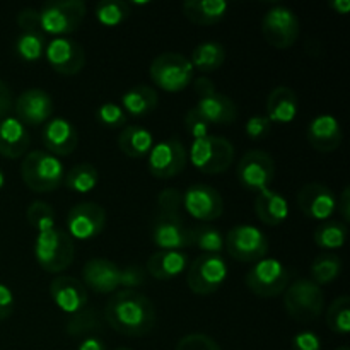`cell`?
Returning <instances> with one entry per match:
<instances>
[{
    "label": "cell",
    "instance_id": "6da1fadb",
    "mask_svg": "<svg viewBox=\"0 0 350 350\" xmlns=\"http://www.w3.org/2000/svg\"><path fill=\"white\" fill-rule=\"evenodd\" d=\"M105 320L125 337H144L156 325L157 314L152 301L135 289L116 291L105 306Z\"/></svg>",
    "mask_w": 350,
    "mask_h": 350
},
{
    "label": "cell",
    "instance_id": "7a4b0ae2",
    "mask_svg": "<svg viewBox=\"0 0 350 350\" xmlns=\"http://www.w3.org/2000/svg\"><path fill=\"white\" fill-rule=\"evenodd\" d=\"M146 270L137 265L122 269L108 258H91L82 269V280L85 289L98 294H115L118 287H139L146 282Z\"/></svg>",
    "mask_w": 350,
    "mask_h": 350
},
{
    "label": "cell",
    "instance_id": "3957f363",
    "mask_svg": "<svg viewBox=\"0 0 350 350\" xmlns=\"http://www.w3.org/2000/svg\"><path fill=\"white\" fill-rule=\"evenodd\" d=\"M34 256L43 270L50 273L64 272L75 258V243L67 231L58 226L38 231L34 239Z\"/></svg>",
    "mask_w": 350,
    "mask_h": 350
},
{
    "label": "cell",
    "instance_id": "277c9868",
    "mask_svg": "<svg viewBox=\"0 0 350 350\" xmlns=\"http://www.w3.org/2000/svg\"><path fill=\"white\" fill-rule=\"evenodd\" d=\"M21 176L29 190L36 193H50L64 183L65 167L60 157L46 150H31L21 164Z\"/></svg>",
    "mask_w": 350,
    "mask_h": 350
},
{
    "label": "cell",
    "instance_id": "5b68a950",
    "mask_svg": "<svg viewBox=\"0 0 350 350\" xmlns=\"http://www.w3.org/2000/svg\"><path fill=\"white\" fill-rule=\"evenodd\" d=\"M188 159L195 170L207 174L224 173L234 163V146L219 135H207L191 142Z\"/></svg>",
    "mask_w": 350,
    "mask_h": 350
},
{
    "label": "cell",
    "instance_id": "8992f818",
    "mask_svg": "<svg viewBox=\"0 0 350 350\" xmlns=\"http://www.w3.org/2000/svg\"><path fill=\"white\" fill-rule=\"evenodd\" d=\"M287 314L296 321H314L325 308V293L311 279H297L284 293Z\"/></svg>",
    "mask_w": 350,
    "mask_h": 350
},
{
    "label": "cell",
    "instance_id": "52a82bcc",
    "mask_svg": "<svg viewBox=\"0 0 350 350\" xmlns=\"http://www.w3.org/2000/svg\"><path fill=\"white\" fill-rule=\"evenodd\" d=\"M85 3L82 0H55L48 2L40 10L41 33L62 38L75 33L84 21Z\"/></svg>",
    "mask_w": 350,
    "mask_h": 350
},
{
    "label": "cell",
    "instance_id": "ba28073f",
    "mask_svg": "<svg viewBox=\"0 0 350 350\" xmlns=\"http://www.w3.org/2000/svg\"><path fill=\"white\" fill-rule=\"evenodd\" d=\"M154 84L167 92L183 91L193 81V65L190 58L178 51H166L157 55L149 68Z\"/></svg>",
    "mask_w": 350,
    "mask_h": 350
},
{
    "label": "cell",
    "instance_id": "9c48e42d",
    "mask_svg": "<svg viewBox=\"0 0 350 350\" xmlns=\"http://www.w3.org/2000/svg\"><path fill=\"white\" fill-rule=\"evenodd\" d=\"M229 275L228 262L221 255H200L190 263L187 272V284L191 293L208 296L221 289Z\"/></svg>",
    "mask_w": 350,
    "mask_h": 350
},
{
    "label": "cell",
    "instance_id": "30bf717a",
    "mask_svg": "<svg viewBox=\"0 0 350 350\" xmlns=\"http://www.w3.org/2000/svg\"><path fill=\"white\" fill-rule=\"evenodd\" d=\"M291 273L277 258H262L246 273V287L260 297H277L286 293Z\"/></svg>",
    "mask_w": 350,
    "mask_h": 350
},
{
    "label": "cell",
    "instance_id": "8fae6325",
    "mask_svg": "<svg viewBox=\"0 0 350 350\" xmlns=\"http://www.w3.org/2000/svg\"><path fill=\"white\" fill-rule=\"evenodd\" d=\"M224 239V248L238 262L256 263L269 253V238L252 224L234 226Z\"/></svg>",
    "mask_w": 350,
    "mask_h": 350
},
{
    "label": "cell",
    "instance_id": "7c38bea8",
    "mask_svg": "<svg viewBox=\"0 0 350 350\" xmlns=\"http://www.w3.org/2000/svg\"><path fill=\"white\" fill-rule=\"evenodd\" d=\"M236 176L243 188L250 191H262L270 188L275 176V163L269 152L262 149H252L243 154L236 166Z\"/></svg>",
    "mask_w": 350,
    "mask_h": 350
},
{
    "label": "cell",
    "instance_id": "4fadbf2b",
    "mask_svg": "<svg viewBox=\"0 0 350 350\" xmlns=\"http://www.w3.org/2000/svg\"><path fill=\"white\" fill-rule=\"evenodd\" d=\"M299 19L289 7L273 5L263 16L262 33L272 46L291 48L299 38Z\"/></svg>",
    "mask_w": 350,
    "mask_h": 350
},
{
    "label": "cell",
    "instance_id": "5bb4252c",
    "mask_svg": "<svg viewBox=\"0 0 350 350\" xmlns=\"http://www.w3.org/2000/svg\"><path fill=\"white\" fill-rule=\"evenodd\" d=\"M188 163V150L176 137L161 140L147 156V167L154 178L170 180L180 174Z\"/></svg>",
    "mask_w": 350,
    "mask_h": 350
},
{
    "label": "cell",
    "instance_id": "9a60e30c",
    "mask_svg": "<svg viewBox=\"0 0 350 350\" xmlns=\"http://www.w3.org/2000/svg\"><path fill=\"white\" fill-rule=\"evenodd\" d=\"M106 228V211L96 202L74 205L67 214V234L72 239L88 241L96 238Z\"/></svg>",
    "mask_w": 350,
    "mask_h": 350
},
{
    "label": "cell",
    "instance_id": "2e32d148",
    "mask_svg": "<svg viewBox=\"0 0 350 350\" xmlns=\"http://www.w3.org/2000/svg\"><path fill=\"white\" fill-rule=\"evenodd\" d=\"M183 208L190 217L200 222H212L224 212V200L214 187L197 183L183 193Z\"/></svg>",
    "mask_w": 350,
    "mask_h": 350
},
{
    "label": "cell",
    "instance_id": "e0dca14e",
    "mask_svg": "<svg viewBox=\"0 0 350 350\" xmlns=\"http://www.w3.org/2000/svg\"><path fill=\"white\" fill-rule=\"evenodd\" d=\"M44 57L57 74L75 75L84 68L85 51L81 43L67 36L53 38L44 48Z\"/></svg>",
    "mask_w": 350,
    "mask_h": 350
},
{
    "label": "cell",
    "instance_id": "ac0fdd59",
    "mask_svg": "<svg viewBox=\"0 0 350 350\" xmlns=\"http://www.w3.org/2000/svg\"><path fill=\"white\" fill-rule=\"evenodd\" d=\"M297 207L306 217L327 222L337 212V197L323 183H306L297 191Z\"/></svg>",
    "mask_w": 350,
    "mask_h": 350
},
{
    "label": "cell",
    "instance_id": "d6986e66",
    "mask_svg": "<svg viewBox=\"0 0 350 350\" xmlns=\"http://www.w3.org/2000/svg\"><path fill=\"white\" fill-rule=\"evenodd\" d=\"M16 118L24 126H36L46 123L53 113V99L43 89H27L16 99Z\"/></svg>",
    "mask_w": 350,
    "mask_h": 350
},
{
    "label": "cell",
    "instance_id": "ffe728a7",
    "mask_svg": "<svg viewBox=\"0 0 350 350\" xmlns=\"http://www.w3.org/2000/svg\"><path fill=\"white\" fill-rule=\"evenodd\" d=\"M152 241L159 250L183 252L193 246V228H188L183 219L159 217L152 226Z\"/></svg>",
    "mask_w": 350,
    "mask_h": 350
},
{
    "label": "cell",
    "instance_id": "44dd1931",
    "mask_svg": "<svg viewBox=\"0 0 350 350\" xmlns=\"http://www.w3.org/2000/svg\"><path fill=\"white\" fill-rule=\"evenodd\" d=\"M50 296L60 311L75 314L88 306V289L79 279L58 275L50 284Z\"/></svg>",
    "mask_w": 350,
    "mask_h": 350
},
{
    "label": "cell",
    "instance_id": "7402d4cb",
    "mask_svg": "<svg viewBox=\"0 0 350 350\" xmlns=\"http://www.w3.org/2000/svg\"><path fill=\"white\" fill-rule=\"evenodd\" d=\"M41 140L53 156H70L79 146V132L67 118H51L41 132Z\"/></svg>",
    "mask_w": 350,
    "mask_h": 350
},
{
    "label": "cell",
    "instance_id": "603a6c76",
    "mask_svg": "<svg viewBox=\"0 0 350 350\" xmlns=\"http://www.w3.org/2000/svg\"><path fill=\"white\" fill-rule=\"evenodd\" d=\"M308 142L318 152H334L344 140L340 122L334 115H318L311 120L306 130Z\"/></svg>",
    "mask_w": 350,
    "mask_h": 350
},
{
    "label": "cell",
    "instance_id": "cb8c5ba5",
    "mask_svg": "<svg viewBox=\"0 0 350 350\" xmlns=\"http://www.w3.org/2000/svg\"><path fill=\"white\" fill-rule=\"evenodd\" d=\"M29 146V132L16 116L9 115L0 120V156L7 159H19L26 156Z\"/></svg>",
    "mask_w": 350,
    "mask_h": 350
},
{
    "label": "cell",
    "instance_id": "d4e9b609",
    "mask_svg": "<svg viewBox=\"0 0 350 350\" xmlns=\"http://www.w3.org/2000/svg\"><path fill=\"white\" fill-rule=\"evenodd\" d=\"M195 109L208 125H231L238 118V106L229 96L215 91L214 94L198 99Z\"/></svg>",
    "mask_w": 350,
    "mask_h": 350
},
{
    "label": "cell",
    "instance_id": "484cf974",
    "mask_svg": "<svg viewBox=\"0 0 350 350\" xmlns=\"http://www.w3.org/2000/svg\"><path fill=\"white\" fill-rule=\"evenodd\" d=\"M299 109V99L297 94L291 88L279 85L273 89L267 98L265 111L270 123H279V125H289L294 122Z\"/></svg>",
    "mask_w": 350,
    "mask_h": 350
},
{
    "label": "cell",
    "instance_id": "4316f807",
    "mask_svg": "<svg viewBox=\"0 0 350 350\" xmlns=\"http://www.w3.org/2000/svg\"><path fill=\"white\" fill-rule=\"evenodd\" d=\"M188 253L187 252H170V250H159L152 253L147 260V273L157 280H171L180 277L188 269Z\"/></svg>",
    "mask_w": 350,
    "mask_h": 350
},
{
    "label": "cell",
    "instance_id": "83f0119b",
    "mask_svg": "<svg viewBox=\"0 0 350 350\" xmlns=\"http://www.w3.org/2000/svg\"><path fill=\"white\" fill-rule=\"evenodd\" d=\"M255 214L265 226L282 224L289 215L287 198L272 188H265L255 197Z\"/></svg>",
    "mask_w": 350,
    "mask_h": 350
},
{
    "label": "cell",
    "instance_id": "f1b7e54d",
    "mask_svg": "<svg viewBox=\"0 0 350 350\" xmlns=\"http://www.w3.org/2000/svg\"><path fill=\"white\" fill-rule=\"evenodd\" d=\"M181 9H183L185 17L193 24L211 26L224 19L229 3L224 0H187Z\"/></svg>",
    "mask_w": 350,
    "mask_h": 350
},
{
    "label": "cell",
    "instance_id": "f546056e",
    "mask_svg": "<svg viewBox=\"0 0 350 350\" xmlns=\"http://www.w3.org/2000/svg\"><path fill=\"white\" fill-rule=\"evenodd\" d=\"M118 147L125 156L140 159L149 156L150 149L154 147V137L146 126L126 125L118 135Z\"/></svg>",
    "mask_w": 350,
    "mask_h": 350
},
{
    "label": "cell",
    "instance_id": "4dcf8cb0",
    "mask_svg": "<svg viewBox=\"0 0 350 350\" xmlns=\"http://www.w3.org/2000/svg\"><path fill=\"white\" fill-rule=\"evenodd\" d=\"M159 96L150 85H135L122 96V108L126 115L146 116L157 108Z\"/></svg>",
    "mask_w": 350,
    "mask_h": 350
},
{
    "label": "cell",
    "instance_id": "1f68e13d",
    "mask_svg": "<svg viewBox=\"0 0 350 350\" xmlns=\"http://www.w3.org/2000/svg\"><path fill=\"white\" fill-rule=\"evenodd\" d=\"M190 62L193 65V70L198 68L205 74L215 72L226 62V48L217 41H204V43L197 44L195 50L191 51Z\"/></svg>",
    "mask_w": 350,
    "mask_h": 350
},
{
    "label": "cell",
    "instance_id": "d6a6232c",
    "mask_svg": "<svg viewBox=\"0 0 350 350\" xmlns=\"http://www.w3.org/2000/svg\"><path fill=\"white\" fill-rule=\"evenodd\" d=\"M99 181L98 170L89 163H81L72 167L68 173H65L64 183L68 190L75 193H89L94 190Z\"/></svg>",
    "mask_w": 350,
    "mask_h": 350
},
{
    "label": "cell",
    "instance_id": "836d02e7",
    "mask_svg": "<svg viewBox=\"0 0 350 350\" xmlns=\"http://www.w3.org/2000/svg\"><path fill=\"white\" fill-rule=\"evenodd\" d=\"M342 272V258L334 253H323L311 263V280L318 286H327L338 279Z\"/></svg>",
    "mask_w": 350,
    "mask_h": 350
},
{
    "label": "cell",
    "instance_id": "e575fe53",
    "mask_svg": "<svg viewBox=\"0 0 350 350\" xmlns=\"http://www.w3.org/2000/svg\"><path fill=\"white\" fill-rule=\"evenodd\" d=\"M349 229L344 222L327 221L314 229V243L323 250H340L347 243Z\"/></svg>",
    "mask_w": 350,
    "mask_h": 350
},
{
    "label": "cell",
    "instance_id": "d590c367",
    "mask_svg": "<svg viewBox=\"0 0 350 350\" xmlns=\"http://www.w3.org/2000/svg\"><path fill=\"white\" fill-rule=\"evenodd\" d=\"M96 19L99 21V24L103 26H118L123 21H126L130 17V5L122 0H103L96 5Z\"/></svg>",
    "mask_w": 350,
    "mask_h": 350
},
{
    "label": "cell",
    "instance_id": "8d00e7d4",
    "mask_svg": "<svg viewBox=\"0 0 350 350\" xmlns=\"http://www.w3.org/2000/svg\"><path fill=\"white\" fill-rule=\"evenodd\" d=\"M327 325L332 332L338 335H347L350 332V297L338 296L334 299L327 311Z\"/></svg>",
    "mask_w": 350,
    "mask_h": 350
},
{
    "label": "cell",
    "instance_id": "74e56055",
    "mask_svg": "<svg viewBox=\"0 0 350 350\" xmlns=\"http://www.w3.org/2000/svg\"><path fill=\"white\" fill-rule=\"evenodd\" d=\"M224 243L226 239L222 232L212 226L202 224L193 228V246L207 255H219L224 250Z\"/></svg>",
    "mask_w": 350,
    "mask_h": 350
},
{
    "label": "cell",
    "instance_id": "f35d334b",
    "mask_svg": "<svg viewBox=\"0 0 350 350\" xmlns=\"http://www.w3.org/2000/svg\"><path fill=\"white\" fill-rule=\"evenodd\" d=\"M98 330H101V320L92 308H84L79 313L70 314V320L67 321V334L70 337H82Z\"/></svg>",
    "mask_w": 350,
    "mask_h": 350
},
{
    "label": "cell",
    "instance_id": "ab89813d",
    "mask_svg": "<svg viewBox=\"0 0 350 350\" xmlns=\"http://www.w3.org/2000/svg\"><path fill=\"white\" fill-rule=\"evenodd\" d=\"M44 43L43 33H21L16 41V51L23 60L36 62L44 55Z\"/></svg>",
    "mask_w": 350,
    "mask_h": 350
},
{
    "label": "cell",
    "instance_id": "60d3db41",
    "mask_svg": "<svg viewBox=\"0 0 350 350\" xmlns=\"http://www.w3.org/2000/svg\"><path fill=\"white\" fill-rule=\"evenodd\" d=\"M27 222L33 226L36 231H43V229L51 228L55 224V211L50 204L43 200H34L31 202L29 207L26 211Z\"/></svg>",
    "mask_w": 350,
    "mask_h": 350
},
{
    "label": "cell",
    "instance_id": "b9f144b4",
    "mask_svg": "<svg viewBox=\"0 0 350 350\" xmlns=\"http://www.w3.org/2000/svg\"><path fill=\"white\" fill-rule=\"evenodd\" d=\"M181 207H183V193L176 188H166L157 197V211L159 217L183 219L181 217Z\"/></svg>",
    "mask_w": 350,
    "mask_h": 350
},
{
    "label": "cell",
    "instance_id": "7bdbcfd3",
    "mask_svg": "<svg viewBox=\"0 0 350 350\" xmlns=\"http://www.w3.org/2000/svg\"><path fill=\"white\" fill-rule=\"evenodd\" d=\"M98 120L101 125L108 126V129H125L129 123V115L123 111V108L116 103H103L96 111Z\"/></svg>",
    "mask_w": 350,
    "mask_h": 350
},
{
    "label": "cell",
    "instance_id": "ee69618b",
    "mask_svg": "<svg viewBox=\"0 0 350 350\" xmlns=\"http://www.w3.org/2000/svg\"><path fill=\"white\" fill-rule=\"evenodd\" d=\"M185 130H187L188 135L193 140L204 139V137L211 135V125L198 115V111L195 108L188 109L187 115H185Z\"/></svg>",
    "mask_w": 350,
    "mask_h": 350
},
{
    "label": "cell",
    "instance_id": "f6af8a7d",
    "mask_svg": "<svg viewBox=\"0 0 350 350\" xmlns=\"http://www.w3.org/2000/svg\"><path fill=\"white\" fill-rule=\"evenodd\" d=\"M174 350H221L217 342L204 334H190L180 338Z\"/></svg>",
    "mask_w": 350,
    "mask_h": 350
},
{
    "label": "cell",
    "instance_id": "bcb514c9",
    "mask_svg": "<svg viewBox=\"0 0 350 350\" xmlns=\"http://www.w3.org/2000/svg\"><path fill=\"white\" fill-rule=\"evenodd\" d=\"M270 130H272V123H270V120L265 115H255L246 120L245 132L252 140L265 139L270 133Z\"/></svg>",
    "mask_w": 350,
    "mask_h": 350
},
{
    "label": "cell",
    "instance_id": "7dc6e473",
    "mask_svg": "<svg viewBox=\"0 0 350 350\" xmlns=\"http://www.w3.org/2000/svg\"><path fill=\"white\" fill-rule=\"evenodd\" d=\"M17 26L21 27L23 33H41L40 10L33 9V7H26V9L19 10V14H17Z\"/></svg>",
    "mask_w": 350,
    "mask_h": 350
},
{
    "label": "cell",
    "instance_id": "c3c4849f",
    "mask_svg": "<svg viewBox=\"0 0 350 350\" xmlns=\"http://www.w3.org/2000/svg\"><path fill=\"white\" fill-rule=\"evenodd\" d=\"M293 350H321V340L313 332H301L293 338Z\"/></svg>",
    "mask_w": 350,
    "mask_h": 350
},
{
    "label": "cell",
    "instance_id": "681fc988",
    "mask_svg": "<svg viewBox=\"0 0 350 350\" xmlns=\"http://www.w3.org/2000/svg\"><path fill=\"white\" fill-rule=\"evenodd\" d=\"M14 304H16V301H14L12 291L5 284H0V321L10 318L14 311Z\"/></svg>",
    "mask_w": 350,
    "mask_h": 350
},
{
    "label": "cell",
    "instance_id": "f907efd6",
    "mask_svg": "<svg viewBox=\"0 0 350 350\" xmlns=\"http://www.w3.org/2000/svg\"><path fill=\"white\" fill-rule=\"evenodd\" d=\"M12 106H14L12 91H10L9 85L5 84V81L0 79V120L9 116V113L12 111Z\"/></svg>",
    "mask_w": 350,
    "mask_h": 350
},
{
    "label": "cell",
    "instance_id": "816d5d0a",
    "mask_svg": "<svg viewBox=\"0 0 350 350\" xmlns=\"http://www.w3.org/2000/svg\"><path fill=\"white\" fill-rule=\"evenodd\" d=\"M193 88H195V92L198 94V99L205 98V96L214 94V92L217 91V89H215V84L208 77H197V79H195Z\"/></svg>",
    "mask_w": 350,
    "mask_h": 350
},
{
    "label": "cell",
    "instance_id": "f5cc1de1",
    "mask_svg": "<svg viewBox=\"0 0 350 350\" xmlns=\"http://www.w3.org/2000/svg\"><path fill=\"white\" fill-rule=\"evenodd\" d=\"M337 212L342 215L344 222L350 221V188L344 187L340 197L337 198Z\"/></svg>",
    "mask_w": 350,
    "mask_h": 350
},
{
    "label": "cell",
    "instance_id": "db71d44e",
    "mask_svg": "<svg viewBox=\"0 0 350 350\" xmlns=\"http://www.w3.org/2000/svg\"><path fill=\"white\" fill-rule=\"evenodd\" d=\"M77 350H106L105 342L101 338H96V337H88L79 344Z\"/></svg>",
    "mask_w": 350,
    "mask_h": 350
},
{
    "label": "cell",
    "instance_id": "11a10c76",
    "mask_svg": "<svg viewBox=\"0 0 350 350\" xmlns=\"http://www.w3.org/2000/svg\"><path fill=\"white\" fill-rule=\"evenodd\" d=\"M330 7L334 10H337L338 14L345 16V14L350 12V2L349 0H332Z\"/></svg>",
    "mask_w": 350,
    "mask_h": 350
},
{
    "label": "cell",
    "instance_id": "9f6ffc18",
    "mask_svg": "<svg viewBox=\"0 0 350 350\" xmlns=\"http://www.w3.org/2000/svg\"><path fill=\"white\" fill-rule=\"evenodd\" d=\"M3 187H5V174H3L2 167H0V190H2Z\"/></svg>",
    "mask_w": 350,
    "mask_h": 350
},
{
    "label": "cell",
    "instance_id": "6f0895ef",
    "mask_svg": "<svg viewBox=\"0 0 350 350\" xmlns=\"http://www.w3.org/2000/svg\"><path fill=\"white\" fill-rule=\"evenodd\" d=\"M337 350H349V347H338Z\"/></svg>",
    "mask_w": 350,
    "mask_h": 350
},
{
    "label": "cell",
    "instance_id": "680465c9",
    "mask_svg": "<svg viewBox=\"0 0 350 350\" xmlns=\"http://www.w3.org/2000/svg\"><path fill=\"white\" fill-rule=\"evenodd\" d=\"M116 350H132V349H126V347H122V349H116Z\"/></svg>",
    "mask_w": 350,
    "mask_h": 350
}]
</instances>
